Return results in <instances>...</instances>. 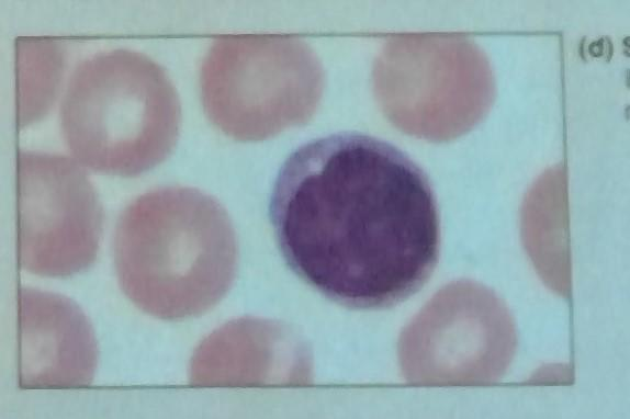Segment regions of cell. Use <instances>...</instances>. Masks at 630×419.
Returning a JSON list of instances; mask_svg holds the SVG:
<instances>
[{"label":"cell","mask_w":630,"mask_h":419,"mask_svg":"<svg viewBox=\"0 0 630 419\" xmlns=\"http://www.w3.org/2000/svg\"><path fill=\"white\" fill-rule=\"evenodd\" d=\"M234 242L218 205L190 188L160 186L116 222L114 269L125 296L162 320L199 315L226 287Z\"/></svg>","instance_id":"obj_2"},{"label":"cell","mask_w":630,"mask_h":419,"mask_svg":"<svg viewBox=\"0 0 630 419\" xmlns=\"http://www.w3.org/2000/svg\"><path fill=\"white\" fill-rule=\"evenodd\" d=\"M59 117L65 143L81 163L105 174L136 177L171 154L181 110L158 63L140 52L115 48L76 66Z\"/></svg>","instance_id":"obj_3"},{"label":"cell","mask_w":630,"mask_h":419,"mask_svg":"<svg viewBox=\"0 0 630 419\" xmlns=\"http://www.w3.org/2000/svg\"><path fill=\"white\" fill-rule=\"evenodd\" d=\"M18 260L40 276L68 278L95 261L103 207L74 159L20 150L16 157Z\"/></svg>","instance_id":"obj_4"},{"label":"cell","mask_w":630,"mask_h":419,"mask_svg":"<svg viewBox=\"0 0 630 419\" xmlns=\"http://www.w3.org/2000/svg\"><path fill=\"white\" fill-rule=\"evenodd\" d=\"M269 218L290 270L350 309L403 303L439 258L440 219L427 174L395 145L360 132L294 149L274 180Z\"/></svg>","instance_id":"obj_1"},{"label":"cell","mask_w":630,"mask_h":419,"mask_svg":"<svg viewBox=\"0 0 630 419\" xmlns=\"http://www.w3.org/2000/svg\"><path fill=\"white\" fill-rule=\"evenodd\" d=\"M21 388L86 387L98 348L91 324L66 296L20 287L18 297Z\"/></svg>","instance_id":"obj_5"}]
</instances>
